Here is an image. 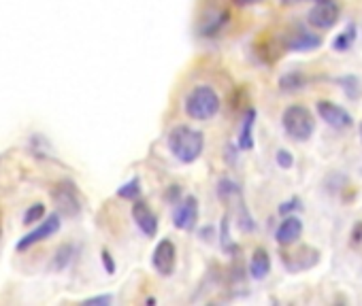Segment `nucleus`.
Listing matches in <instances>:
<instances>
[{
  "mask_svg": "<svg viewBox=\"0 0 362 306\" xmlns=\"http://www.w3.org/2000/svg\"><path fill=\"white\" fill-rule=\"evenodd\" d=\"M275 162H277L280 169L288 171V169H292V166H294V155L288 149H280V151H277V155H275Z\"/></svg>",
  "mask_w": 362,
  "mask_h": 306,
  "instance_id": "nucleus-22",
  "label": "nucleus"
},
{
  "mask_svg": "<svg viewBox=\"0 0 362 306\" xmlns=\"http://www.w3.org/2000/svg\"><path fill=\"white\" fill-rule=\"evenodd\" d=\"M197 221H199V200L194 196H188V198H183L181 204H177V209L173 213V224L177 230L190 232L197 226Z\"/></svg>",
  "mask_w": 362,
  "mask_h": 306,
  "instance_id": "nucleus-8",
  "label": "nucleus"
},
{
  "mask_svg": "<svg viewBox=\"0 0 362 306\" xmlns=\"http://www.w3.org/2000/svg\"><path fill=\"white\" fill-rule=\"evenodd\" d=\"M254 124H256V111L249 108L243 117L241 132H239V149L243 151L254 149Z\"/></svg>",
  "mask_w": 362,
  "mask_h": 306,
  "instance_id": "nucleus-14",
  "label": "nucleus"
},
{
  "mask_svg": "<svg viewBox=\"0 0 362 306\" xmlns=\"http://www.w3.org/2000/svg\"><path fill=\"white\" fill-rule=\"evenodd\" d=\"M341 9L335 0H316V5L307 13V21L316 30H330L332 26L339 21Z\"/></svg>",
  "mask_w": 362,
  "mask_h": 306,
  "instance_id": "nucleus-4",
  "label": "nucleus"
},
{
  "mask_svg": "<svg viewBox=\"0 0 362 306\" xmlns=\"http://www.w3.org/2000/svg\"><path fill=\"white\" fill-rule=\"evenodd\" d=\"M335 83L343 90V94H345L350 100H358V98L362 96V81H360V77H356V75L337 77Z\"/></svg>",
  "mask_w": 362,
  "mask_h": 306,
  "instance_id": "nucleus-15",
  "label": "nucleus"
},
{
  "mask_svg": "<svg viewBox=\"0 0 362 306\" xmlns=\"http://www.w3.org/2000/svg\"><path fill=\"white\" fill-rule=\"evenodd\" d=\"M300 234H302V221L298 217H294V215H288L280 224V228H277L275 240L286 247V245L296 242L300 238Z\"/></svg>",
  "mask_w": 362,
  "mask_h": 306,
  "instance_id": "nucleus-11",
  "label": "nucleus"
},
{
  "mask_svg": "<svg viewBox=\"0 0 362 306\" xmlns=\"http://www.w3.org/2000/svg\"><path fill=\"white\" fill-rule=\"evenodd\" d=\"M152 264L156 268V272L160 276H171L175 272V264H177V247L173 240L169 238H162L156 249H154V254H152Z\"/></svg>",
  "mask_w": 362,
  "mask_h": 306,
  "instance_id": "nucleus-5",
  "label": "nucleus"
},
{
  "mask_svg": "<svg viewBox=\"0 0 362 306\" xmlns=\"http://www.w3.org/2000/svg\"><path fill=\"white\" fill-rule=\"evenodd\" d=\"M58 230H60V215H58V213H53V215H49L45 221H41V224H39L33 232H28L24 238H19V242H17V251H26V249H30L33 245L51 238V236H53L55 232H58Z\"/></svg>",
  "mask_w": 362,
  "mask_h": 306,
  "instance_id": "nucleus-7",
  "label": "nucleus"
},
{
  "mask_svg": "<svg viewBox=\"0 0 362 306\" xmlns=\"http://www.w3.org/2000/svg\"><path fill=\"white\" fill-rule=\"evenodd\" d=\"M235 5H239V7H249V5H258V3H262V0H233Z\"/></svg>",
  "mask_w": 362,
  "mask_h": 306,
  "instance_id": "nucleus-27",
  "label": "nucleus"
},
{
  "mask_svg": "<svg viewBox=\"0 0 362 306\" xmlns=\"http://www.w3.org/2000/svg\"><path fill=\"white\" fill-rule=\"evenodd\" d=\"M100 260H102V266L109 274H114L116 272V262L114 258H111V254L107 251V249H102V254H100Z\"/></svg>",
  "mask_w": 362,
  "mask_h": 306,
  "instance_id": "nucleus-25",
  "label": "nucleus"
},
{
  "mask_svg": "<svg viewBox=\"0 0 362 306\" xmlns=\"http://www.w3.org/2000/svg\"><path fill=\"white\" fill-rule=\"evenodd\" d=\"M282 126H284V130L290 138H294V141H298V143H305L314 136L316 119H314L311 111L307 106L290 104L282 115Z\"/></svg>",
  "mask_w": 362,
  "mask_h": 306,
  "instance_id": "nucleus-3",
  "label": "nucleus"
},
{
  "mask_svg": "<svg viewBox=\"0 0 362 306\" xmlns=\"http://www.w3.org/2000/svg\"><path fill=\"white\" fill-rule=\"evenodd\" d=\"M269 272H271V256L266 249L258 247L252 260H249V274H252V279L262 281L269 276Z\"/></svg>",
  "mask_w": 362,
  "mask_h": 306,
  "instance_id": "nucleus-13",
  "label": "nucleus"
},
{
  "mask_svg": "<svg viewBox=\"0 0 362 306\" xmlns=\"http://www.w3.org/2000/svg\"><path fill=\"white\" fill-rule=\"evenodd\" d=\"M300 207H302V202H300L298 198H290V200H286V202L280 207V213H282V215H290V213L298 211Z\"/></svg>",
  "mask_w": 362,
  "mask_h": 306,
  "instance_id": "nucleus-23",
  "label": "nucleus"
},
{
  "mask_svg": "<svg viewBox=\"0 0 362 306\" xmlns=\"http://www.w3.org/2000/svg\"><path fill=\"white\" fill-rule=\"evenodd\" d=\"M320 45H322V37L309 30H296L286 43L290 51H311V49H318Z\"/></svg>",
  "mask_w": 362,
  "mask_h": 306,
  "instance_id": "nucleus-12",
  "label": "nucleus"
},
{
  "mask_svg": "<svg viewBox=\"0 0 362 306\" xmlns=\"http://www.w3.org/2000/svg\"><path fill=\"white\" fill-rule=\"evenodd\" d=\"M356 43V26L350 23L343 32H339L335 39H332V51L345 53L347 49H352V45Z\"/></svg>",
  "mask_w": 362,
  "mask_h": 306,
  "instance_id": "nucleus-17",
  "label": "nucleus"
},
{
  "mask_svg": "<svg viewBox=\"0 0 362 306\" xmlns=\"http://www.w3.org/2000/svg\"><path fill=\"white\" fill-rule=\"evenodd\" d=\"M169 149L181 164L197 162L205 149V136L203 132L194 130L190 126H175L169 134Z\"/></svg>",
  "mask_w": 362,
  "mask_h": 306,
  "instance_id": "nucleus-1",
  "label": "nucleus"
},
{
  "mask_svg": "<svg viewBox=\"0 0 362 306\" xmlns=\"http://www.w3.org/2000/svg\"><path fill=\"white\" fill-rule=\"evenodd\" d=\"M219 104L221 100L211 86H197L185 98V113L190 119L207 122L217 115Z\"/></svg>",
  "mask_w": 362,
  "mask_h": 306,
  "instance_id": "nucleus-2",
  "label": "nucleus"
},
{
  "mask_svg": "<svg viewBox=\"0 0 362 306\" xmlns=\"http://www.w3.org/2000/svg\"><path fill=\"white\" fill-rule=\"evenodd\" d=\"M43 215H45V204L37 202V204H33V207H28V211L24 213V224H26V226H35L37 221L43 219Z\"/></svg>",
  "mask_w": 362,
  "mask_h": 306,
  "instance_id": "nucleus-20",
  "label": "nucleus"
},
{
  "mask_svg": "<svg viewBox=\"0 0 362 306\" xmlns=\"http://www.w3.org/2000/svg\"><path fill=\"white\" fill-rule=\"evenodd\" d=\"M132 219H134V224L138 226V230H141L145 236H156V232H158V217L143 200H136L132 204Z\"/></svg>",
  "mask_w": 362,
  "mask_h": 306,
  "instance_id": "nucleus-9",
  "label": "nucleus"
},
{
  "mask_svg": "<svg viewBox=\"0 0 362 306\" xmlns=\"http://www.w3.org/2000/svg\"><path fill=\"white\" fill-rule=\"evenodd\" d=\"M358 130H360V141H362V124L358 126Z\"/></svg>",
  "mask_w": 362,
  "mask_h": 306,
  "instance_id": "nucleus-29",
  "label": "nucleus"
},
{
  "mask_svg": "<svg viewBox=\"0 0 362 306\" xmlns=\"http://www.w3.org/2000/svg\"><path fill=\"white\" fill-rule=\"evenodd\" d=\"M53 200H55V204H58L60 213H64V215H69V217H75V215H79V211H81V202H79L77 191H75L73 185H69V183H62V185L55 187Z\"/></svg>",
  "mask_w": 362,
  "mask_h": 306,
  "instance_id": "nucleus-10",
  "label": "nucleus"
},
{
  "mask_svg": "<svg viewBox=\"0 0 362 306\" xmlns=\"http://www.w3.org/2000/svg\"><path fill=\"white\" fill-rule=\"evenodd\" d=\"M239 185L235 183V181H230V179H221L219 181V185H217V193H219V198H224V200H228V198H233V196H239Z\"/></svg>",
  "mask_w": 362,
  "mask_h": 306,
  "instance_id": "nucleus-21",
  "label": "nucleus"
},
{
  "mask_svg": "<svg viewBox=\"0 0 362 306\" xmlns=\"http://www.w3.org/2000/svg\"><path fill=\"white\" fill-rule=\"evenodd\" d=\"M305 86H307V77H305L300 70H290V73H286V75L280 79V90H282V92H288V94L298 92V90H302Z\"/></svg>",
  "mask_w": 362,
  "mask_h": 306,
  "instance_id": "nucleus-16",
  "label": "nucleus"
},
{
  "mask_svg": "<svg viewBox=\"0 0 362 306\" xmlns=\"http://www.w3.org/2000/svg\"><path fill=\"white\" fill-rule=\"evenodd\" d=\"M318 115L324 124H328L330 128H335V130H345L354 124L352 115H350V111L343 108L341 104H335V102H330V100H318Z\"/></svg>",
  "mask_w": 362,
  "mask_h": 306,
  "instance_id": "nucleus-6",
  "label": "nucleus"
},
{
  "mask_svg": "<svg viewBox=\"0 0 362 306\" xmlns=\"http://www.w3.org/2000/svg\"><path fill=\"white\" fill-rule=\"evenodd\" d=\"M73 254H75V247H73V245H62V247H58V251H55L53 262H51V268H53V270H64V268L71 264Z\"/></svg>",
  "mask_w": 362,
  "mask_h": 306,
  "instance_id": "nucleus-18",
  "label": "nucleus"
},
{
  "mask_svg": "<svg viewBox=\"0 0 362 306\" xmlns=\"http://www.w3.org/2000/svg\"><path fill=\"white\" fill-rule=\"evenodd\" d=\"M114 302V296H96V298H88V300H83V304H88V306H107Z\"/></svg>",
  "mask_w": 362,
  "mask_h": 306,
  "instance_id": "nucleus-24",
  "label": "nucleus"
},
{
  "mask_svg": "<svg viewBox=\"0 0 362 306\" xmlns=\"http://www.w3.org/2000/svg\"><path fill=\"white\" fill-rule=\"evenodd\" d=\"M284 5H296V3H305V0H282Z\"/></svg>",
  "mask_w": 362,
  "mask_h": 306,
  "instance_id": "nucleus-28",
  "label": "nucleus"
},
{
  "mask_svg": "<svg viewBox=\"0 0 362 306\" xmlns=\"http://www.w3.org/2000/svg\"><path fill=\"white\" fill-rule=\"evenodd\" d=\"M360 242H362V221L356 224L352 230V245H360Z\"/></svg>",
  "mask_w": 362,
  "mask_h": 306,
  "instance_id": "nucleus-26",
  "label": "nucleus"
},
{
  "mask_svg": "<svg viewBox=\"0 0 362 306\" xmlns=\"http://www.w3.org/2000/svg\"><path fill=\"white\" fill-rule=\"evenodd\" d=\"M138 193H141V183H138V179H132L118 189V196L124 200H136Z\"/></svg>",
  "mask_w": 362,
  "mask_h": 306,
  "instance_id": "nucleus-19",
  "label": "nucleus"
}]
</instances>
